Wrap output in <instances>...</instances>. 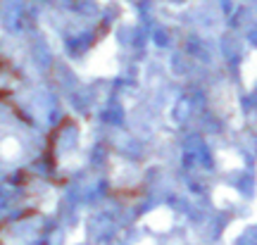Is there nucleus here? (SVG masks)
Masks as SVG:
<instances>
[{"mask_svg": "<svg viewBox=\"0 0 257 245\" xmlns=\"http://www.w3.org/2000/svg\"><path fill=\"white\" fill-rule=\"evenodd\" d=\"M0 157L3 160H17L19 157V143L15 138H5L0 143Z\"/></svg>", "mask_w": 257, "mask_h": 245, "instance_id": "1", "label": "nucleus"}]
</instances>
